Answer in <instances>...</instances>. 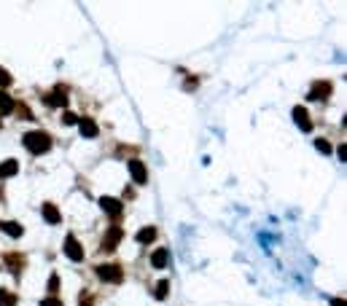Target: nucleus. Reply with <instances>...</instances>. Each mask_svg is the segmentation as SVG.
<instances>
[{"instance_id":"obj_1","label":"nucleus","mask_w":347,"mask_h":306,"mask_svg":"<svg viewBox=\"0 0 347 306\" xmlns=\"http://www.w3.org/2000/svg\"><path fill=\"white\" fill-rule=\"evenodd\" d=\"M22 142H24V148L30 150V153H35V156H41V153H49V150H51V137L46 135V132H41V129L27 132V135L22 137Z\"/></svg>"},{"instance_id":"obj_2","label":"nucleus","mask_w":347,"mask_h":306,"mask_svg":"<svg viewBox=\"0 0 347 306\" xmlns=\"http://www.w3.org/2000/svg\"><path fill=\"white\" fill-rule=\"evenodd\" d=\"M97 277L102 282H113V285H119L121 280H124V271H121V266H116V263H108V266H97Z\"/></svg>"},{"instance_id":"obj_3","label":"nucleus","mask_w":347,"mask_h":306,"mask_svg":"<svg viewBox=\"0 0 347 306\" xmlns=\"http://www.w3.org/2000/svg\"><path fill=\"white\" fill-rule=\"evenodd\" d=\"M124 239V231H121L119 226H113V228H108L105 231V236H102V250L105 253H113L116 247H119V242Z\"/></svg>"},{"instance_id":"obj_4","label":"nucleus","mask_w":347,"mask_h":306,"mask_svg":"<svg viewBox=\"0 0 347 306\" xmlns=\"http://www.w3.org/2000/svg\"><path fill=\"white\" fill-rule=\"evenodd\" d=\"M331 97V83L328 81H315L312 83V89H309V97L307 100H312V102H323Z\"/></svg>"},{"instance_id":"obj_5","label":"nucleus","mask_w":347,"mask_h":306,"mask_svg":"<svg viewBox=\"0 0 347 306\" xmlns=\"http://www.w3.org/2000/svg\"><path fill=\"white\" fill-rule=\"evenodd\" d=\"M65 255L70 258V261H83V247L78 244V239L73 236V234H68V239H65Z\"/></svg>"},{"instance_id":"obj_6","label":"nucleus","mask_w":347,"mask_h":306,"mask_svg":"<svg viewBox=\"0 0 347 306\" xmlns=\"http://www.w3.org/2000/svg\"><path fill=\"white\" fill-rule=\"evenodd\" d=\"M127 167H129V175H132V180H135L137 186H143L146 180H148V169H146V164H143V161L132 159V161H129Z\"/></svg>"},{"instance_id":"obj_7","label":"nucleus","mask_w":347,"mask_h":306,"mask_svg":"<svg viewBox=\"0 0 347 306\" xmlns=\"http://www.w3.org/2000/svg\"><path fill=\"white\" fill-rule=\"evenodd\" d=\"M46 105H51V108H65V105H68V91H65L62 86H57L51 94H46Z\"/></svg>"},{"instance_id":"obj_8","label":"nucleus","mask_w":347,"mask_h":306,"mask_svg":"<svg viewBox=\"0 0 347 306\" xmlns=\"http://www.w3.org/2000/svg\"><path fill=\"white\" fill-rule=\"evenodd\" d=\"M100 207H102V212L110 215V218H119V215H121V202H119V199L102 196V199H100Z\"/></svg>"},{"instance_id":"obj_9","label":"nucleus","mask_w":347,"mask_h":306,"mask_svg":"<svg viewBox=\"0 0 347 306\" xmlns=\"http://www.w3.org/2000/svg\"><path fill=\"white\" fill-rule=\"evenodd\" d=\"M294 121H296V127L302 129V132H309V129H312V121H309L307 110L302 108V105H296V108H294Z\"/></svg>"},{"instance_id":"obj_10","label":"nucleus","mask_w":347,"mask_h":306,"mask_svg":"<svg viewBox=\"0 0 347 306\" xmlns=\"http://www.w3.org/2000/svg\"><path fill=\"white\" fill-rule=\"evenodd\" d=\"M41 212H43V221H46V223H51V226L62 223V215H60V209L54 207V204H43Z\"/></svg>"},{"instance_id":"obj_11","label":"nucleus","mask_w":347,"mask_h":306,"mask_svg":"<svg viewBox=\"0 0 347 306\" xmlns=\"http://www.w3.org/2000/svg\"><path fill=\"white\" fill-rule=\"evenodd\" d=\"M16 172H19V161H16V159H6L3 164H0V180H3V177H14Z\"/></svg>"},{"instance_id":"obj_12","label":"nucleus","mask_w":347,"mask_h":306,"mask_svg":"<svg viewBox=\"0 0 347 306\" xmlns=\"http://www.w3.org/2000/svg\"><path fill=\"white\" fill-rule=\"evenodd\" d=\"M78 121H81L78 127H81V135H83V137H97V135H100L97 124L92 121V118H78Z\"/></svg>"},{"instance_id":"obj_13","label":"nucleus","mask_w":347,"mask_h":306,"mask_svg":"<svg viewBox=\"0 0 347 306\" xmlns=\"http://www.w3.org/2000/svg\"><path fill=\"white\" fill-rule=\"evenodd\" d=\"M167 263H170V250H156L151 255V266H154V269H164Z\"/></svg>"},{"instance_id":"obj_14","label":"nucleus","mask_w":347,"mask_h":306,"mask_svg":"<svg viewBox=\"0 0 347 306\" xmlns=\"http://www.w3.org/2000/svg\"><path fill=\"white\" fill-rule=\"evenodd\" d=\"M154 239H156V228L154 226H146V228H140V231H137V242L140 244H151Z\"/></svg>"},{"instance_id":"obj_15","label":"nucleus","mask_w":347,"mask_h":306,"mask_svg":"<svg viewBox=\"0 0 347 306\" xmlns=\"http://www.w3.org/2000/svg\"><path fill=\"white\" fill-rule=\"evenodd\" d=\"M0 228L8 234V236H14V239H19L22 234H24V228H22V223H14V221H8V223H0Z\"/></svg>"},{"instance_id":"obj_16","label":"nucleus","mask_w":347,"mask_h":306,"mask_svg":"<svg viewBox=\"0 0 347 306\" xmlns=\"http://www.w3.org/2000/svg\"><path fill=\"white\" fill-rule=\"evenodd\" d=\"M16 110V102L8 97L6 91H0V116H6V113H14Z\"/></svg>"},{"instance_id":"obj_17","label":"nucleus","mask_w":347,"mask_h":306,"mask_svg":"<svg viewBox=\"0 0 347 306\" xmlns=\"http://www.w3.org/2000/svg\"><path fill=\"white\" fill-rule=\"evenodd\" d=\"M154 295H156L159 301H164L167 295H170V280H162V282H159V285H156V293H154Z\"/></svg>"},{"instance_id":"obj_18","label":"nucleus","mask_w":347,"mask_h":306,"mask_svg":"<svg viewBox=\"0 0 347 306\" xmlns=\"http://www.w3.org/2000/svg\"><path fill=\"white\" fill-rule=\"evenodd\" d=\"M16 301V293H11V290H0V306H14Z\"/></svg>"},{"instance_id":"obj_19","label":"nucleus","mask_w":347,"mask_h":306,"mask_svg":"<svg viewBox=\"0 0 347 306\" xmlns=\"http://www.w3.org/2000/svg\"><path fill=\"white\" fill-rule=\"evenodd\" d=\"M8 263H11V269H14V274H19V269H22V258L19 255H8Z\"/></svg>"},{"instance_id":"obj_20","label":"nucleus","mask_w":347,"mask_h":306,"mask_svg":"<svg viewBox=\"0 0 347 306\" xmlns=\"http://www.w3.org/2000/svg\"><path fill=\"white\" fill-rule=\"evenodd\" d=\"M76 121H78L76 113H70V110H65V113H62V124H68V127H73Z\"/></svg>"},{"instance_id":"obj_21","label":"nucleus","mask_w":347,"mask_h":306,"mask_svg":"<svg viewBox=\"0 0 347 306\" xmlns=\"http://www.w3.org/2000/svg\"><path fill=\"white\" fill-rule=\"evenodd\" d=\"M57 290H60V277H57V274H51V280H49V293L54 295Z\"/></svg>"},{"instance_id":"obj_22","label":"nucleus","mask_w":347,"mask_h":306,"mask_svg":"<svg viewBox=\"0 0 347 306\" xmlns=\"http://www.w3.org/2000/svg\"><path fill=\"white\" fill-rule=\"evenodd\" d=\"M315 148L321 153H331V145H328V140H315Z\"/></svg>"},{"instance_id":"obj_23","label":"nucleus","mask_w":347,"mask_h":306,"mask_svg":"<svg viewBox=\"0 0 347 306\" xmlns=\"http://www.w3.org/2000/svg\"><path fill=\"white\" fill-rule=\"evenodd\" d=\"M41 306H62V301L57 298V295H49V298H43Z\"/></svg>"},{"instance_id":"obj_24","label":"nucleus","mask_w":347,"mask_h":306,"mask_svg":"<svg viewBox=\"0 0 347 306\" xmlns=\"http://www.w3.org/2000/svg\"><path fill=\"white\" fill-rule=\"evenodd\" d=\"M0 86H11V75H8V70L0 68Z\"/></svg>"},{"instance_id":"obj_25","label":"nucleus","mask_w":347,"mask_h":306,"mask_svg":"<svg viewBox=\"0 0 347 306\" xmlns=\"http://www.w3.org/2000/svg\"><path fill=\"white\" fill-rule=\"evenodd\" d=\"M336 153H339V159H342V161L347 159V148H344V145H339V148H336Z\"/></svg>"},{"instance_id":"obj_26","label":"nucleus","mask_w":347,"mask_h":306,"mask_svg":"<svg viewBox=\"0 0 347 306\" xmlns=\"http://www.w3.org/2000/svg\"><path fill=\"white\" fill-rule=\"evenodd\" d=\"M81 306H92V298H89V295H81Z\"/></svg>"},{"instance_id":"obj_27","label":"nucleus","mask_w":347,"mask_h":306,"mask_svg":"<svg viewBox=\"0 0 347 306\" xmlns=\"http://www.w3.org/2000/svg\"><path fill=\"white\" fill-rule=\"evenodd\" d=\"M331 306H344V298H334V301H331Z\"/></svg>"}]
</instances>
